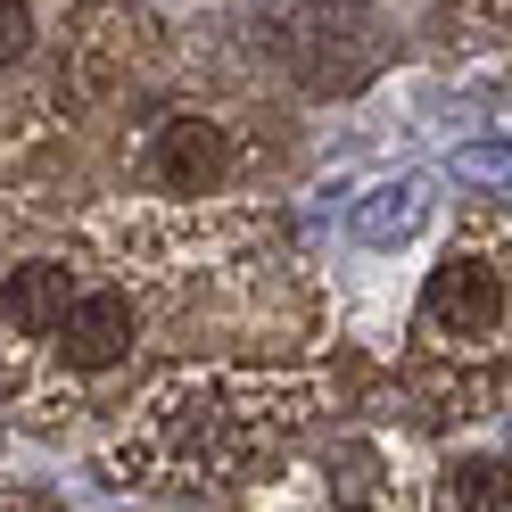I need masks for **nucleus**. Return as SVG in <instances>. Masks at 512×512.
<instances>
[{
  "instance_id": "0eeeda50",
  "label": "nucleus",
  "mask_w": 512,
  "mask_h": 512,
  "mask_svg": "<svg viewBox=\"0 0 512 512\" xmlns=\"http://www.w3.org/2000/svg\"><path fill=\"white\" fill-rule=\"evenodd\" d=\"M182 67V34L149 0H75L67 25H58V50H50V100L58 116L75 124H108V116H133L157 83Z\"/></svg>"
},
{
  "instance_id": "9d476101",
  "label": "nucleus",
  "mask_w": 512,
  "mask_h": 512,
  "mask_svg": "<svg viewBox=\"0 0 512 512\" xmlns=\"http://www.w3.org/2000/svg\"><path fill=\"white\" fill-rule=\"evenodd\" d=\"M67 9L75 0H0V75H50Z\"/></svg>"
},
{
  "instance_id": "7ed1b4c3",
  "label": "nucleus",
  "mask_w": 512,
  "mask_h": 512,
  "mask_svg": "<svg viewBox=\"0 0 512 512\" xmlns=\"http://www.w3.org/2000/svg\"><path fill=\"white\" fill-rule=\"evenodd\" d=\"M281 157V116L265 108V75L232 58V67H182L133 108L124 133V190L141 199H265V174Z\"/></svg>"
},
{
  "instance_id": "f8f14e48",
  "label": "nucleus",
  "mask_w": 512,
  "mask_h": 512,
  "mask_svg": "<svg viewBox=\"0 0 512 512\" xmlns=\"http://www.w3.org/2000/svg\"><path fill=\"white\" fill-rule=\"evenodd\" d=\"M0 512H67L42 479H0Z\"/></svg>"
},
{
  "instance_id": "f257e3e1",
  "label": "nucleus",
  "mask_w": 512,
  "mask_h": 512,
  "mask_svg": "<svg viewBox=\"0 0 512 512\" xmlns=\"http://www.w3.org/2000/svg\"><path fill=\"white\" fill-rule=\"evenodd\" d=\"M339 413L331 364H256V356H174L149 364L91 438L108 488L157 504H223L273 471L306 430Z\"/></svg>"
},
{
  "instance_id": "39448f33",
  "label": "nucleus",
  "mask_w": 512,
  "mask_h": 512,
  "mask_svg": "<svg viewBox=\"0 0 512 512\" xmlns=\"http://www.w3.org/2000/svg\"><path fill=\"white\" fill-rule=\"evenodd\" d=\"M430 446L405 422H331L306 430L273 471L240 488V512H422Z\"/></svg>"
},
{
  "instance_id": "1a4fd4ad",
  "label": "nucleus",
  "mask_w": 512,
  "mask_h": 512,
  "mask_svg": "<svg viewBox=\"0 0 512 512\" xmlns=\"http://www.w3.org/2000/svg\"><path fill=\"white\" fill-rule=\"evenodd\" d=\"M422 512H512V446H446Z\"/></svg>"
},
{
  "instance_id": "20e7f679",
  "label": "nucleus",
  "mask_w": 512,
  "mask_h": 512,
  "mask_svg": "<svg viewBox=\"0 0 512 512\" xmlns=\"http://www.w3.org/2000/svg\"><path fill=\"white\" fill-rule=\"evenodd\" d=\"M83 248H91V265L75 281L67 314H58L42 339H25V347L0 356V413L25 422V430H42V438L116 413V397L141 380V364L157 356V339H166L141 281L124 273L91 232H83Z\"/></svg>"
},
{
  "instance_id": "f03ea898",
  "label": "nucleus",
  "mask_w": 512,
  "mask_h": 512,
  "mask_svg": "<svg viewBox=\"0 0 512 512\" xmlns=\"http://www.w3.org/2000/svg\"><path fill=\"white\" fill-rule=\"evenodd\" d=\"M397 389L422 422L512 413V207L471 199L438 232L397 331Z\"/></svg>"
},
{
  "instance_id": "423d86ee",
  "label": "nucleus",
  "mask_w": 512,
  "mask_h": 512,
  "mask_svg": "<svg viewBox=\"0 0 512 512\" xmlns=\"http://www.w3.org/2000/svg\"><path fill=\"white\" fill-rule=\"evenodd\" d=\"M240 58L290 100H356L397 67V25L380 0H256Z\"/></svg>"
},
{
  "instance_id": "6e6552de",
  "label": "nucleus",
  "mask_w": 512,
  "mask_h": 512,
  "mask_svg": "<svg viewBox=\"0 0 512 512\" xmlns=\"http://www.w3.org/2000/svg\"><path fill=\"white\" fill-rule=\"evenodd\" d=\"M67 141H75V124L58 116L42 75H0V248L58 215Z\"/></svg>"
},
{
  "instance_id": "ddd939ff",
  "label": "nucleus",
  "mask_w": 512,
  "mask_h": 512,
  "mask_svg": "<svg viewBox=\"0 0 512 512\" xmlns=\"http://www.w3.org/2000/svg\"><path fill=\"white\" fill-rule=\"evenodd\" d=\"M199 512H207V504H199Z\"/></svg>"
},
{
  "instance_id": "9b49d317",
  "label": "nucleus",
  "mask_w": 512,
  "mask_h": 512,
  "mask_svg": "<svg viewBox=\"0 0 512 512\" xmlns=\"http://www.w3.org/2000/svg\"><path fill=\"white\" fill-rule=\"evenodd\" d=\"M430 9H446V17L479 25V34H512V0H430Z\"/></svg>"
}]
</instances>
